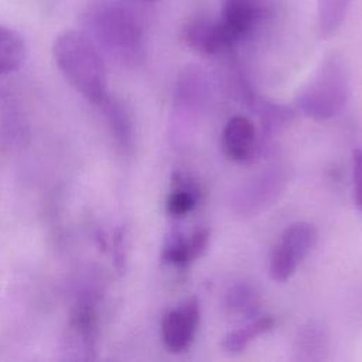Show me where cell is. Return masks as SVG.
Masks as SVG:
<instances>
[{"mask_svg":"<svg viewBox=\"0 0 362 362\" xmlns=\"http://www.w3.org/2000/svg\"><path fill=\"white\" fill-rule=\"evenodd\" d=\"M199 324V305L197 298H189L177 310L170 311L161 322L163 344L170 352L180 354L192 344Z\"/></svg>","mask_w":362,"mask_h":362,"instance_id":"8992f818","label":"cell"},{"mask_svg":"<svg viewBox=\"0 0 362 362\" xmlns=\"http://www.w3.org/2000/svg\"><path fill=\"white\" fill-rule=\"evenodd\" d=\"M317 240V229L308 222H296L286 228L270 257V277L274 281L288 280L298 263L315 247Z\"/></svg>","mask_w":362,"mask_h":362,"instance_id":"277c9868","label":"cell"},{"mask_svg":"<svg viewBox=\"0 0 362 362\" xmlns=\"http://www.w3.org/2000/svg\"><path fill=\"white\" fill-rule=\"evenodd\" d=\"M349 93V75L339 55L328 57L298 98L300 109L310 117L324 120L345 105Z\"/></svg>","mask_w":362,"mask_h":362,"instance_id":"3957f363","label":"cell"},{"mask_svg":"<svg viewBox=\"0 0 362 362\" xmlns=\"http://www.w3.org/2000/svg\"><path fill=\"white\" fill-rule=\"evenodd\" d=\"M263 0H225L221 18L216 21L225 48L246 37L263 18Z\"/></svg>","mask_w":362,"mask_h":362,"instance_id":"5b68a950","label":"cell"},{"mask_svg":"<svg viewBox=\"0 0 362 362\" xmlns=\"http://www.w3.org/2000/svg\"><path fill=\"white\" fill-rule=\"evenodd\" d=\"M25 57V44L18 33L0 25V75L17 69Z\"/></svg>","mask_w":362,"mask_h":362,"instance_id":"8fae6325","label":"cell"},{"mask_svg":"<svg viewBox=\"0 0 362 362\" xmlns=\"http://www.w3.org/2000/svg\"><path fill=\"white\" fill-rule=\"evenodd\" d=\"M255 124L243 116H233L228 120L222 132V147L225 154L233 161H245L255 147Z\"/></svg>","mask_w":362,"mask_h":362,"instance_id":"52a82bcc","label":"cell"},{"mask_svg":"<svg viewBox=\"0 0 362 362\" xmlns=\"http://www.w3.org/2000/svg\"><path fill=\"white\" fill-rule=\"evenodd\" d=\"M352 0H317L318 27L324 37L334 34L342 24Z\"/></svg>","mask_w":362,"mask_h":362,"instance_id":"4fadbf2b","label":"cell"},{"mask_svg":"<svg viewBox=\"0 0 362 362\" xmlns=\"http://www.w3.org/2000/svg\"><path fill=\"white\" fill-rule=\"evenodd\" d=\"M197 204L195 192L185 185L175 188L167 199V211L173 216H184L189 214Z\"/></svg>","mask_w":362,"mask_h":362,"instance_id":"5bb4252c","label":"cell"},{"mask_svg":"<svg viewBox=\"0 0 362 362\" xmlns=\"http://www.w3.org/2000/svg\"><path fill=\"white\" fill-rule=\"evenodd\" d=\"M274 325V320L272 317H260L240 329L229 332L222 341V349L226 354L235 355L242 352L247 344H250L256 337L270 331Z\"/></svg>","mask_w":362,"mask_h":362,"instance_id":"7c38bea8","label":"cell"},{"mask_svg":"<svg viewBox=\"0 0 362 362\" xmlns=\"http://www.w3.org/2000/svg\"><path fill=\"white\" fill-rule=\"evenodd\" d=\"M354 184L355 201L362 211V150L354 151Z\"/></svg>","mask_w":362,"mask_h":362,"instance_id":"2e32d148","label":"cell"},{"mask_svg":"<svg viewBox=\"0 0 362 362\" xmlns=\"http://www.w3.org/2000/svg\"><path fill=\"white\" fill-rule=\"evenodd\" d=\"M228 305L233 313L249 314L256 311L257 300L253 290L247 286H236L228 294Z\"/></svg>","mask_w":362,"mask_h":362,"instance_id":"9a60e30c","label":"cell"},{"mask_svg":"<svg viewBox=\"0 0 362 362\" xmlns=\"http://www.w3.org/2000/svg\"><path fill=\"white\" fill-rule=\"evenodd\" d=\"M185 42L202 52V54H215L225 49L216 21H209L206 18L194 20L184 28Z\"/></svg>","mask_w":362,"mask_h":362,"instance_id":"ba28073f","label":"cell"},{"mask_svg":"<svg viewBox=\"0 0 362 362\" xmlns=\"http://www.w3.org/2000/svg\"><path fill=\"white\" fill-rule=\"evenodd\" d=\"M134 1H139V3H146V4H151V3H156L157 0H134Z\"/></svg>","mask_w":362,"mask_h":362,"instance_id":"e0dca14e","label":"cell"},{"mask_svg":"<svg viewBox=\"0 0 362 362\" xmlns=\"http://www.w3.org/2000/svg\"><path fill=\"white\" fill-rule=\"evenodd\" d=\"M85 34L96 48L122 62H134L143 52V25L136 11L119 0L93 1L83 17Z\"/></svg>","mask_w":362,"mask_h":362,"instance_id":"6da1fadb","label":"cell"},{"mask_svg":"<svg viewBox=\"0 0 362 362\" xmlns=\"http://www.w3.org/2000/svg\"><path fill=\"white\" fill-rule=\"evenodd\" d=\"M209 242V230L198 229L188 239L170 243L163 253L165 262L174 266H185L199 257Z\"/></svg>","mask_w":362,"mask_h":362,"instance_id":"30bf717a","label":"cell"},{"mask_svg":"<svg viewBox=\"0 0 362 362\" xmlns=\"http://www.w3.org/2000/svg\"><path fill=\"white\" fill-rule=\"evenodd\" d=\"M328 349V334L318 322H308L298 331L296 354L298 361H321Z\"/></svg>","mask_w":362,"mask_h":362,"instance_id":"9c48e42d","label":"cell"},{"mask_svg":"<svg viewBox=\"0 0 362 362\" xmlns=\"http://www.w3.org/2000/svg\"><path fill=\"white\" fill-rule=\"evenodd\" d=\"M52 54L65 79L86 100L99 106L107 100L102 54L85 33L65 31L59 34L54 41Z\"/></svg>","mask_w":362,"mask_h":362,"instance_id":"7a4b0ae2","label":"cell"}]
</instances>
